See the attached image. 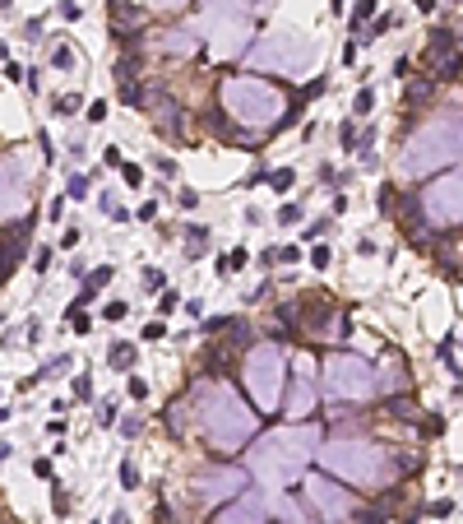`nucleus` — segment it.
<instances>
[{
    "mask_svg": "<svg viewBox=\"0 0 463 524\" xmlns=\"http://www.w3.org/2000/svg\"><path fill=\"white\" fill-rule=\"evenodd\" d=\"M61 209H65V200H61V195H56V200L46 204V218H51V223H56V218H61Z\"/></svg>",
    "mask_w": 463,
    "mask_h": 524,
    "instance_id": "nucleus-46",
    "label": "nucleus"
},
{
    "mask_svg": "<svg viewBox=\"0 0 463 524\" xmlns=\"http://www.w3.org/2000/svg\"><path fill=\"white\" fill-rule=\"evenodd\" d=\"M75 330H79V335H89V330H93V320H89L84 311H75Z\"/></svg>",
    "mask_w": 463,
    "mask_h": 524,
    "instance_id": "nucleus-48",
    "label": "nucleus"
},
{
    "mask_svg": "<svg viewBox=\"0 0 463 524\" xmlns=\"http://www.w3.org/2000/svg\"><path fill=\"white\" fill-rule=\"evenodd\" d=\"M250 5H255V10H265V5H274V0H250Z\"/></svg>",
    "mask_w": 463,
    "mask_h": 524,
    "instance_id": "nucleus-54",
    "label": "nucleus"
},
{
    "mask_svg": "<svg viewBox=\"0 0 463 524\" xmlns=\"http://www.w3.org/2000/svg\"><path fill=\"white\" fill-rule=\"evenodd\" d=\"M417 209L426 213L436 227H459L463 223V168H450L445 177H436L417 195Z\"/></svg>",
    "mask_w": 463,
    "mask_h": 524,
    "instance_id": "nucleus-10",
    "label": "nucleus"
},
{
    "mask_svg": "<svg viewBox=\"0 0 463 524\" xmlns=\"http://www.w3.org/2000/svg\"><path fill=\"white\" fill-rule=\"evenodd\" d=\"M195 28H167L163 37H158V51H167V56H190L195 51Z\"/></svg>",
    "mask_w": 463,
    "mask_h": 524,
    "instance_id": "nucleus-16",
    "label": "nucleus"
},
{
    "mask_svg": "<svg viewBox=\"0 0 463 524\" xmlns=\"http://www.w3.org/2000/svg\"><path fill=\"white\" fill-rule=\"evenodd\" d=\"M431 515H436V520H450V515H454V501H436V506H431Z\"/></svg>",
    "mask_w": 463,
    "mask_h": 524,
    "instance_id": "nucleus-44",
    "label": "nucleus"
},
{
    "mask_svg": "<svg viewBox=\"0 0 463 524\" xmlns=\"http://www.w3.org/2000/svg\"><path fill=\"white\" fill-rule=\"evenodd\" d=\"M89 121H93V125L107 121V102H102V98H93V102H89Z\"/></svg>",
    "mask_w": 463,
    "mask_h": 524,
    "instance_id": "nucleus-35",
    "label": "nucleus"
},
{
    "mask_svg": "<svg viewBox=\"0 0 463 524\" xmlns=\"http://www.w3.org/2000/svg\"><path fill=\"white\" fill-rule=\"evenodd\" d=\"M5 418H10V413H5V408H0V423H5Z\"/></svg>",
    "mask_w": 463,
    "mask_h": 524,
    "instance_id": "nucleus-55",
    "label": "nucleus"
},
{
    "mask_svg": "<svg viewBox=\"0 0 463 524\" xmlns=\"http://www.w3.org/2000/svg\"><path fill=\"white\" fill-rule=\"evenodd\" d=\"M195 427L227 455L260 436V413L241 404L231 385H195Z\"/></svg>",
    "mask_w": 463,
    "mask_h": 524,
    "instance_id": "nucleus-3",
    "label": "nucleus"
},
{
    "mask_svg": "<svg viewBox=\"0 0 463 524\" xmlns=\"http://www.w3.org/2000/svg\"><path fill=\"white\" fill-rule=\"evenodd\" d=\"M111 367H116V371L134 367V348L130 344H111Z\"/></svg>",
    "mask_w": 463,
    "mask_h": 524,
    "instance_id": "nucleus-18",
    "label": "nucleus"
},
{
    "mask_svg": "<svg viewBox=\"0 0 463 524\" xmlns=\"http://www.w3.org/2000/svg\"><path fill=\"white\" fill-rule=\"evenodd\" d=\"M250 0H199V33L209 37V56H236L250 42Z\"/></svg>",
    "mask_w": 463,
    "mask_h": 524,
    "instance_id": "nucleus-6",
    "label": "nucleus"
},
{
    "mask_svg": "<svg viewBox=\"0 0 463 524\" xmlns=\"http://www.w3.org/2000/svg\"><path fill=\"white\" fill-rule=\"evenodd\" d=\"M37 144H42V158H46V163H56V149H51V135H37Z\"/></svg>",
    "mask_w": 463,
    "mask_h": 524,
    "instance_id": "nucleus-41",
    "label": "nucleus"
},
{
    "mask_svg": "<svg viewBox=\"0 0 463 524\" xmlns=\"http://www.w3.org/2000/svg\"><path fill=\"white\" fill-rule=\"evenodd\" d=\"M61 19L79 23V19H84V5H79V0H61Z\"/></svg>",
    "mask_w": 463,
    "mask_h": 524,
    "instance_id": "nucleus-27",
    "label": "nucleus"
},
{
    "mask_svg": "<svg viewBox=\"0 0 463 524\" xmlns=\"http://www.w3.org/2000/svg\"><path fill=\"white\" fill-rule=\"evenodd\" d=\"M75 399H93V385H89V376H79V380H75Z\"/></svg>",
    "mask_w": 463,
    "mask_h": 524,
    "instance_id": "nucleus-39",
    "label": "nucleus"
},
{
    "mask_svg": "<svg viewBox=\"0 0 463 524\" xmlns=\"http://www.w3.org/2000/svg\"><path fill=\"white\" fill-rule=\"evenodd\" d=\"M366 19H375V0H357L353 5V23H366Z\"/></svg>",
    "mask_w": 463,
    "mask_h": 524,
    "instance_id": "nucleus-25",
    "label": "nucleus"
},
{
    "mask_svg": "<svg viewBox=\"0 0 463 524\" xmlns=\"http://www.w3.org/2000/svg\"><path fill=\"white\" fill-rule=\"evenodd\" d=\"M246 390H250L255 399V413H278V404H283L287 394V353L278 344H255L250 353H246Z\"/></svg>",
    "mask_w": 463,
    "mask_h": 524,
    "instance_id": "nucleus-8",
    "label": "nucleus"
},
{
    "mask_svg": "<svg viewBox=\"0 0 463 524\" xmlns=\"http://www.w3.org/2000/svg\"><path fill=\"white\" fill-rule=\"evenodd\" d=\"M250 70H278V75H306L315 66V42L297 28H269L246 46Z\"/></svg>",
    "mask_w": 463,
    "mask_h": 524,
    "instance_id": "nucleus-7",
    "label": "nucleus"
},
{
    "mask_svg": "<svg viewBox=\"0 0 463 524\" xmlns=\"http://www.w3.org/2000/svg\"><path fill=\"white\" fill-rule=\"evenodd\" d=\"M274 260H283V265H292V260H301L297 246H283V251H274Z\"/></svg>",
    "mask_w": 463,
    "mask_h": 524,
    "instance_id": "nucleus-40",
    "label": "nucleus"
},
{
    "mask_svg": "<svg viewBox=\"0 0 463 524\" xmlns=\"http://www.w3.org/2000/svg\"><path fill=\"white\" fill-rule=\"evenodd\" d=\"M177 301H181V292H177V288H167L163 297H158V311H163V316H172V311H177Z\"/></svg>",
    "mask_w": 463,
    "mask_h": 524,
    "instance_id": "nucleus-30",
    "label": "nucleus"
},
{
    "mask_svg": "<svg viewBox=\"0 0 463 524\" xmlns=\"http://www.w3.org/2000/svg\"><path fill=\"white\" fill-rule=\"evenodd\" d=\"M163 335H167V325H163V320H153L148 330H144V339H163Z\"/></svg>",
    "mask_w": 463,
    "mask_h": 524,
    "instance_id": "nucleus-49",
    "label": "nucleus"
},
{
    "mask_svg": "<svg viewBox=\"0 0 463 524\" xmlns=\"http://www.w3.org/2000/svg\"><path fill=\"white\" fill-rule=\"evenodd\" d=\"M213 524H265V501L250 492V497H241V501H231L227 511L213 515Z\"/></svg>",
    "mask_w": 463,
    "mask_h": 524,
    "instance_id": "nucleus-15",
    "label": "nucleus"
},
{
    "mask_svg": "<svg viewBox=\"0 0 463 524\" xmlns=\"http://www.w3.org/2000/svg\"><path fill=\"white\" fill-rule=\"evenodd\" d=\"M121 177H125V186H130V190L144 186V168H134V163H121Z\"/></svg>",
    "mask_w": 463,
    "mask_h": 524,
    "instance_id": "nucleus-22",
    "label": "nucleus"
},
{
    "mask_svg": "<svg viewBox=\"0 0 463 524\" xmlns=\"http://www.w3.org/2000/svg\"><path fill=\"white\" fill-rule=\"evenodd\" d=\"M297 218H301L297 204H283V209H278V223H297Z\"/></svg>",
    "mask_w": 463,
    "mask_h": 524,
    "instance_id": "nucleus-38",
    "label": "nucleus"
},
{
    "mask_svg": "<svg viewBox=\"0 0 463 524\" xmlns=\"http://www.w3.org/2000/svg\"><path fill=\"white\" fill-rule=\"evenodd\" d=\"M324 390H329L334 399L362 404V399L375 394V367L357 353H329L324 357Z\"/></svg>",
    "mask_w": 463,
    "mask_h": 524,
    "instance_id": "nucleus-9",
    "label": "nucleus"
},
{
    "mask_svg": "<svg viewBox=\"0 0 463 524\" xmlns=\"http://www.w3.org/2000/svg\"><path fill=\"white\" fill-rule=\"evenodd\" d=\"M246 260H250V256H246V246H236V251H231V256H227V260H222V265H227V269H241V265H246Z\"/></svg>",
    "mask_w": 463,
    "mask_h": 524,
    "instance_id": "nucleus-37",
    "label": "nucleus"
},
{
    "mask_svg": "<svg viewBox=\"0 0 463 524\" xmlns=\"http://www.w3.org/2000/svg\"><path fill=\"white\" fill-rule=\"evenodd\" d=\"M51 506H56V515H65V511H70V492H61V482L51 487Z\"/></svg>",
    "mask_w": 463,
    "mask_h": 524,
    "instance_id": "nucleus-32",
    "label": "nucleus"
},
{
    "mask_svg": "<svg viewBox=\"0 0 463 524\" xmlns=\"http://www.w3.org/2000/svg\"><path fill=\"white\" fill-rule=\"evenodd\" d=\"M320 450V427L297 423V427H274V432H260L250 441V455H246V473L265 487H292L301 482L306 464Z\"/></svg>",
    "mask_w": 463,
    "mask_h": 524,
    "instance_id": "nucleus-1",
    "label": "nucleus"
},
{
    "mask_svg": "<svg viewBox=\"0 0 463 524\" xmlns=\"http://www.w3.org/2000/svg\"><path fill=\"white\" fill-rule=\"evenodd\" d=\"M306 487V501L315 506L320 515H329V520H343V515H353V492L338 487L334 478H324V473H315V478L301 482Z\"/></svg>",
    "mask_w": 463,
    "mask_h": 524,
    "instance_id": "nucleus-14",
    "label": "nucleus"
},
{
    "mask_svg": "<svg viewBox=\"0 0 463 524\" xmlns=\"http://www.w3.org/2000/svg\"><path fill=\"white\" fill-rule=\"evenodd\" d=\"M153 218H158V204H153V200L139 204V223H153Z\"/></svg>",
    "mask_w": 463,
    "mask_h": 524,
    "instance_id": "nucleus-45",
    "label": "nucleus"
},
{
    "mask_svg": "<svg viewBox=\"0 0 463 524\" xmlns=\"http://www.w3.org/2000/svg\"><path fill=\"white\" fill-rule=\"evenodd\" d=\"M199 246H209V227H190V256H195Z\"/></svg>",
    "mask_w": 463,
    "mask_h": 524,
    "instance_id": "nucleus-33",
    "label": "nucleus"
},
{
    "mask_svg": "<svg viewBox=\"0 0 463 524\" xmlns=\"http://www.w3.org/2000/svg\"><path fill=\"white\" fill-rule=\"evenodd\" d=\"M315 459L324 464V473L353 482V487H366V492L389 487L403 468H412V459H398V450H385V446H375V441H343V436L338 441H324L315 450Z\"/></svg>",
    "mask_w": 463,
    "mask_h": 524,
    "instance_id": "nucleus-2",
    "label": "nucleus"
},
{
    "mask_svg": "<svg viewBox=\"0 0 463 524\" xmlns=\"http://www.w3.org/2000/svg\"><path fill=\"white\" fill-rule=\"evenodd\" d=\"M292 181H297V172H292V168H278L274 177H269V186H274L278 195H283V190H292Z\"/></svg>",
    "mask_w": 463,
    "mask_h": 524,
    "instance_id": "nucleus-19",
    "label": "nucleus"
},
{
    "mask_svg": "<svg viewBox=\"0 0 463 524\" xmlns=\"http://www.w3.org/2000/svg\"><path fill=\"white\" fill-rule=\"evenodd\" d=\"M130 399H148V385L139 376H130Z\"/></svg>",
    "mask_w": 463,
    "mask_h": 524,
    "instance_id": "nucleus-43",
    "label": "nucleus"
},
{
    "mask_svg": "<svg viewBox=\"0 0 463 524\" xmlns=\"http://www.w3.org/2000/svg\"><path fill=\"white\" fill-rule=\"evenodd\" d=\"M287 371H292V394L283 399V408L292 423H306L315 413V357L301 353L297 362H287Z\"/></svg>",
    "mask_w": 463,
    "mask_h": 524,
    "instance_id": "nucleus-12",
    "label": "nucleus"
},
{
    "mask_svg": "<svg viewBox=\"0 0 463 524\" xmlns=\"http://www.w3.org/2000/svg\"><path fill=\"white\" fill-rule=\"evenodd\" d=\"M283 524H315V520H301V515H287Z\"/></svg>",
    "mask_w": 463,
    "mask_h": 524,
    "instance_id": "nucleus-53",
    "label": "nucleus"
},
{
    "mask_svg": "<svg viewBox=\"0 0 463 524\" xmlns=\"http://www.w3.org/2000/svg\"><path fill=\"white\" fill-rule=\"evenodd\" d=\"M412 5H417L421 14H431V10H436V5H440V0H412Z\"/></svg>",
    "mask_w": 463,
    "mask_h": 524,
    "instance_id": "nucleus-51",
    "label": "nucleus"
},
{
    "mask_svg": "<svg viewBox=\"0 0 463 524\" xmlns=\"http://www.w3.org/2000/svg\"><path fill=\"white\" fill-rule=\"evenodd\" d=\"M70 195H75V200H89V177H75V181H70Z\"/></svg>",
    "mask_w": 463,
    "mask_h": 524,
    "instance_id": "nucleus-36",
    "label": "nucleus"
},
{
    "mask_svg": "<svg viewBox=\"0 0 463 524\" xmlns=\"http://www.w3.org/2000/svg\"><path fill=\"white\" fill-rule=\"evenodd\" d=\"M10 455H14V446H10V441H0V464H5Z\"/></svg>",
    "mask_w": 463,
    "mask_h": 524,
    "instance_id": "nucleus-52",
    "label": "nucleus"
},
{
    "mask_svg": "<svg viewBox=\"0 0 463 524\" xmlns=\"http://www.w3.org/2000/svg\"><path fill=\"white\" fill-rule=\"evenodd\" d=\"M459 158H463V112H440L408 135L398 168H403V177H431Z\"/></svg>",
    "mask_w": 463,
    "mask_h": 524,
    "instance_id": "nucleus-4",
    "label": "nucleus"
},
{
    "mask_svg": "<svg viewBox=\"0 0 463 524\" xmlns=\"http://www.w3.org/2000/svg\"><path fill=\"white\" fill-rule=\"evenodd\" d=\"M111 274H116L111 265H98V269H93V279L84 283V292H79V306H89V301H93V297H98V292L111 283Z\"/></svg>",
    "mask_w": 463,
    "mask_h": 524,
    "instance_id": "nucleus-17",
    "label": "nucleus"
},
{
    "mask_svg": "<svg viewBox=\"0 0 463 524\" xmlns=\"http://www.w3.org/2000/svg\"><path fill=\"white\" fill-rule=\"evenodd\" d=\"M338 135H343V149H348V154H353V149L362 144V135H357V121H343V130H338Z\"/></svg>",
    "mask_w": 463,
    "mask_h": 524,
    "instance_id": "nucleus-23",
    "label": "nucleus"
},
{
    "mask_svg": "<svg viewBox=\"0 0 463 524\" xmlns=\"http://www.w3.org/2000/svg\"><path fill=\"white\" fill-rule=\"evenodd\" d=\"M246 468H236V464H222V468H209V473H199L190 487H195V497L204 506H213V501H227V497H236V492L246 487Z\"/></svg>",
    "mask_w": 463,
    "mask_h": 524,
    "instance_id": "nucleus-13",
    "label": "nucleus"
},
{
    "mask_svg": "<svg viewBox=\"0 0 463 524\" xmlns=\"http://www.w3.org/2000/svg\"><path fill=\"white\" fill-rule=\"evenodd\" d=\"M79 107H84V102H79L75 93H65V98H56V112H61V116H75Z\"/></svg>",
    "mask_w": 463,
    "mask_h": 524,
    "instance_id": "nucleus-28",
    "label": "nucleus"
},
{
    "mask_svg": "<svg viewBox=\"0 0 463 524\" xmlns=\"http://www.w3.org/2000/svg\"><path fill=\"white\" fill-rule=\"evenodd\" d=\"M190 0H144V10H167V14H177V10H186Z\"/></svg>",
    "mask_w": 463,
    "mask_h": 524,
    "instance_id": "nucleus-21",
    "label": "nucleus"
},
{
    "mask_svg": "<svg viewBox=\"0 0 463 524\" xmlns=\"http://www.w3.org/2000/svg\"><path fill=\"white\" fill-rule=\"evenodd\" d=\"M33 473L37 478H51V459H33Z\"/></svg>",
    "mask_w": 463,
    "mask_h": 524,
    "instance_id": "nucleus-47",
    "label": "nucleus"
},
{
    "mask_svg": "<svg viewBox=\"0 0 463 524\" xmlns=\"http://www.w3.org/2000/svg\"><path fill=\"white\" fill-rule=\"evenodd\" d=\"M51 66H56V70H70V66H75V51H70L65 42H56V51H51Z\"/></svg>",
    "mask_w": 463,
    "mask_h": 524,
    "instance_id": "nucleus-20",
    "label": "nucleus"
},
{
    "mask_svg": "<svg viewBox=\"0 0 463 524\" xmlns=\"http://www.w3.org/2000/svg\"><path fill=\"white\" fill-rule=\"evenodd\" d=\"M324 232H329V218H315L310 227H301V237H306V242H320Z\"/></svg>",
    "mask_w": 463,
    "mask_h": 524,
    "instance_id": "nucleus-29",
    "label": "nucleus"
},
{
    "mask_svg": "<svg viewBox=\"0 0 463 524\" xmlns=\"http://www.w3.org/2000/svg\"><path fill=\"white\" fill-rule=\"evenodd\" d=\"M218 107H222V116H231V121L246 125V130H265V125L283 121V112H287L283 93H278L269 79H255V75L218 79Z\"/></svg>",
    "mask_w": 463,
    "mask_h": 524,
    "instance_id": "nucleus-5",
    "label": "nucleus"
},
{
    "mask_svg": "<svg viewBox=\"0 0 463 524\" xmlns=\"http://www.w3.org/2000/svg\"><path fill=\"white\" fill-rule=\"evenodd\" d=\"M121 487H125V492H134V487H139V468H134L130 459L121 464Z\"/></svg>",
    "mask_w": 463,
    "mask_h": 524,
    "instance_id": "nucleus-24",
    "label": "nucleus"
},
{
    "mask_svg": "<svg viewBox=\"0 0 463 524\" xmlns=\"http://www.w3.org/2000/svg\"><path fill=\"white\" fill-rule=\"evenodd\" d=\"M125 311H130L125 301H107V306H102V316H107V320H125Z\"/></svg>",
    "mask_w": 463,
    "mask_h": 524,
    "instance_id": "nucleus-34",
    "label": "nucleus"
},
{
    "mask_svg": "<svg viewBox=\"0 0 463 524\" xmlns=\"http://www.w3.org/2000/svg\"><path fill=\"white\" fill-rule=\"evenodd\" d=\"M329 246H324V242H315V246H310V265H315V269H324V265H329Z\"/></svg>",
    "mask_w": 463,
    "mask_h": 524,
    "instance_id": "nucleus-26",
    "label": "nucleus"
},
{
    "mask_svg": "<svg viewBox=\"0 0 463 524\" xmlns=\"http://www.w3.org/2000/svg\"><path fill=\"white\" fill-rule=\"evenodd\" d=\"M23 75H28V70H19V61H10V66H5V79H14V84H19Z\"/></svg>",
    "mask_w": 463,
    "mask_h": 524,
    "instance_id": "nucleus-50",
    "label": "nucleus"
},
{
    "mask_svg": "<svg viewBox=\"0 0 463 524\" xmlns=\"http://www.w3.org/2000/svg\"><path fill=\"white\" fill-rule=\"evenodd\" d=\"M28 200H33V168L19 149H10L0 154V223H10Z\"/></svg>",
    "mask_w": 463,
    "mask_h": 524,
    "instance_id": "nucleus-11",
    "label": "nucleus"
},
{
    "mask_svg": "<svg viewBox=\"0 0 463 524\" xmlns=\"http://www.w3.org/2000/svg\"><path fill=\"white\" fill-rule=\"evenodd\" d=\"M371 107H375V93H371V89H362V93H357V102H353V112H357V116H366Z\"/></svg>",
    "mask_w": 463,
    "mask_h": 524,
    "instance_id": "nucleus-31",
    "label": "nucleus"
},
{
    "mask_svg": "<svg viewBox=\"0 0 463 524\" xmlns=\"http://www.w3.org/2000/svg\"><path fill=\"white\" fill-rule=\"evenodd\" d=\"M33 269H37V274H46V269H51V251H46V246H42V251H37V260H33Z\"/></svg>",
    "mask_w": 463,
    "mask_h": 524,
    "instance_id": "nucleus-42",
    "label": "nucleus"
}]
</instances>
